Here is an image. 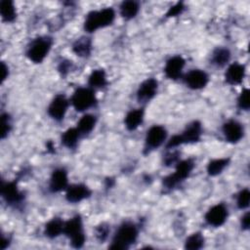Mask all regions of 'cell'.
Masks as SVG:
<instances>
[{
	"label": "cell",
	"mask_w": 250,
	"mask_h": 250,
	"mask_svg": "<svg viewBox=\"0 0 250 250\" xmlns=\"http://www.w3.org/2000/svg\"><path fill=\"white\" fill-rule=\"evenodd\" d=\"M115 19V12L112 8L107 7L98 11H91L85 19L84 29L91 33L100 28L110 25Z\"/></svg>",
	"instance_id": "6da1fadb"
},
{
	"label": "cell",
	"mask_w": 250,
	"mask_h": 250,
	"mask_svg": "<svg viewBox=\"0 0 250 250\" xmlns=\"http://www.w3.org/2000/svg\"><path fill=\"white\" fill-rule=\"evenodd\" d=\"M138 237V229L132 223H123L116 230L110 249L123 250L128 249Z\"/></svg>",
	"instance_id": "7a4b0ae2"
},
{
	"label": "cell",
	"mask_w": 250,
	"mask_h": 250,
	"mask_svg": "<svg viewBox=\"0 0 250 250\" xmlns=\"http://www.w3.org/2000/svg\"><path fill=\"white\" fill-rule=\"evenodd\" d=\"M202 135V126L199 121H193L188 124L182 134L174 135L167 143V148H175L184 144H193L200 140Z\"/></svg>",
	"instance_id": "3957f363"
},
{
	"label": "cell",
	"mask_w": 250,
	"mask_h": 250,
	"mask_svg": "<svg viewBox=\"0 0 250 250\" xmlns=\"http://www.w3.org/2000/svg\"><path fill=\"white\" fill-rule=\"evenodd\" d=\"M193 168H194V161L190 158L177 162L175 172L163 178V181H162L163 187L167 189L174 188L179 184L184 182L187 178H188Z\"/></svg>",
	"instance_id": "277c9868"
},
{
	"label": "cell",
	"mask_w": 250,
	"mask_h": 250,
	"mask_svg": "<svg viewBox=\"0 0 250 250\" xmlns=\"http://www.w3.org/2000/svg\"><path fill=\"white\" fill-rule=\"evenodd\" d=\"M63 233L69 238L70 244L74 248H81L85 243V234L83 230L82 219L79 215H76L64 222Z\"/></svg>",
	"instance_id": "5b68a950"
},
{
	"label": "cell",
	"mask_w": 250,
	"mask_h": 250,
	"mask_svg": "<svg viewBox=\"0 0 250 250\" xmlns=\"http://www.w3.org/2000/svg\"><path fill=\"white\" fill-rule=\"evenodd\" d=\"M53 44V40L47 36H40L33 39L26 51L27 58L33 62L34 63L42 62L45 58L48 56L51 47Z\"/></svg>",
	"instance_id": "8992f818"
},
{
	"label": "cell",
	"mask_w": 250,
	"mask_h": 250,
	"mask_svg": "<svg viewBox=\"0 0 250 250\" xmlns=\"http://www.w3.org/2000/svg\"><path fill=\"white\" fill-rule=\"evenodd\" d=\"M70 102L76 111L82 112L94 106L97 104V98L92 88L80 87L75 90Z\"/></svg>",
	"instance_id": "52a82bcc"
},
{
	"label": "cell",
	"mask_w": 250,
	"mask_h": 250,
	"mask_svg": "<svg viewBox=\"0 0 250 250\" xmlns=\"http://www.w3.org/2000/svg\"><path fill=\"white\" fill-rule=\"evenodd\" d=\"M167 131L161 125H153L147 130L145 140V152H149L159 147L166 140Z\"/></svg>",
	"instance_id": "ba28073f"
},
{
	"label": "cell",
	"mask_w": 250,
	"mask_h": 250,
	"mask_svg": "<svg viewBox=\"0 0 250 250\" xmlns=\"http://www.w3.org/2000/svg\"><path fill=\"white\" fill-rule=\"evenodd\" d=\"M0 193L7 204L13 206L21 204L24 198L23 193L19 189L16 181L2 182Z\"/></svg>",
	"instance_id": "9c48e42d"
},
{
	"label": "cell",
	"mask_w": 250,
	"mask_h": 250,
	"mask_svg": "<svg viewBox=\"0 0 250 250\" xmlns=\"http://www.w3.org/2000/svg\"><path fill=\"white\" fill-rule=\"evenodd\" d=\"M228 208L225 204L219 203L212 206L205 214V221L209 226L218 228L223 226L228 219Z\"/></svg>",
	"instance_id": "30bf717a"
},
{
	"label": "cell",
	"mask_w": 250,
	"mask_h": 250,
	"mask_svg": "<svg viewBox=\"0 0 250 250\" xmlns=\"http://www.w3.org/2000/svg\"><path fill=\"white\" fill-rule=\"evenodd\" d=\"M68 100L62 94L57 95L48 106V114L51 118L56 121H61L63 119L67 107H68Z\"/></svg>",
	"instance_id": "8fae6325"
},
{
	"label": "cell",
	"mask_w": 250,
	"mask_h": 250,
	"mask_svg": "<svg viewBox=\"0 0 250 250\" xmlns=\"http://www.w3.org/2000/svg\"><path fill=\"white\" fill-rule=\"evenodd\" d=\"M185 83L186 85L192 90H200L204 88L208 81V74L201 69H191L185 75Z\"/></svg>",
	"instance_id": "7c38bea8"
},
{
	"label": "cell",
	"mask_w": 250,
	"mask_h": 250,
	"mask_svg": "<svg viewBox=\"0 0 250 250\" xmlns=\"http://www.w3.org/2000/svg\"><path fill=\"white\" fill-rule=\"evenodd\" d=\"M158 82L154 78H147L141 83L137 91V99L140 103L150 101L157 93Z\"/></svg>",
	"instance_id": "4fadbf2b"
},
{
	"label": "cell",
	"mask_w": 250,
	"mask_h": 250,
	"mask_svg": "<svg viewBox=\"0 0 250 250\" xmlns=\"http://www.w3.org/2000/svg\"><path fill=\"white\" fill-rule=\"evenodd\" d=\"M223 134L225 139L231 144L238 143L244 134V130L242 125L235 120H229L223 125Z\"/></svg>",
	"instance_id": "5bb4252c"
},
{
	"label": "cell",
	"mask_w": 250,
	"mask_h": 250,
	"mask_svg": "<svg viewBox=\"0 0 250 250\" xmlns=\"http://www.w3.org/2000/svg\"><path fill=\"white\" fill-rule=\"evenodd\" d=\"M186 61L181 56L171 57L165 63L164 72L169 79L176 80L181 77L183 69L185 67Z\"/></svg>",
	"instance_id": "9a60e30c"
},
{
	"label": "cell",
	"mask_w": 250,
	"mask_h": 250,
	"mask_svg": "<svg viewBox=\"0 0 250 250\" xmlns=\"http://www.w3.org/2000/svg\"><path fill=\"white\" fill-rule=\"evenodd\" d=\"M91 195L90 188L84 184H75L67 187L65 198L69 203H78Z\"/></svg>",
	"instance_id": "2e32d148"
},
{
	"label": "cell",
	"mask_w": 250,
	"mask_h": 250,
	"mask_svg": "<svg viewBox=\"0 0 250 250\" xmlns=\"http://www.w3.org/2000/svg\"><path fill=\"white\" fill-rule=\"evenodd\" d=\"M68 184V178H67V172L63 168H57L53 171L50 183H49V188L52 192H60L63 189L67 188Z\"/></svg>",
	"instance_id": "e0dca14e"
},
{
	"label": "cell",
	"mask_w": 250,
	"mask_h": 250,
	"mask_svg": "<svg viewBox=\"0 0 250 250\" xmlns=\"http://www.w3.org/2000/svg\"><path fill=\"white\" fill-rule=\"evenodd\" d=\"M245 77V66L239 62H233L229 65L225 73L227 83L230 85L240 84Z\"/></svg>",
	"instance_id": "ac0fdd59"
},
{
	"label": "cell",
	"mask_w": 250,
	"mask_h": 250,
	"mask_svg": "<svg viewBox=\"0 0 250 250\" xmlns=\"http://www.w3.org/2000/svg\"><path fill=\"white\" fill-rule=\"evenodd\" d=\"M144 109L143 108H136V109H132L130 110L124 119V123L126 128L129 131H133L136 130L144 121Z\"/></svg>",
	"instance_id": "d6986e66"
},
{
	"label": "cell",
	"mask_w": 250,
	"mask_h": 250,
	"mask_svg": "<svg viewBox=\"0 0 250 250\" xmlns=\"http://www.w3.org/2000/svg\"><path fill=\"white\" fill-rule=\"evenodd\" d=\"M64 222L60 218H53L50 220L44 229V234L49 238H55L63 233Z\"/></svg>",
	"instance_id": "ffe728a7"
},
{
	"label": "cell",
	"mask_w": 250,
	"mask_h": 250,
	"mask_svg": "<svg viewBox=\"0 0 250 250\" xmlns=\"http://www.w3.org/2000/svg\"><path fill=\"white\" fill-rule=\"evenodd\" d=\"M72 51L79 57H88L92 51V41L88 37L78 38L72 45Z\"/></svg>",
	"instance_id": "44dd1931"
},
{
	"label": "cell",
	"mask_w": 250,
	"mask_h": 250,
	"mask_svg": "<svg viewBox=\"0 0 250 250\" xmlns=\"http://www.w3.org/2000/svg\"><path fill=\"white\" fill-rule=\"evenodd\" d=\"M0 14L4 21H14L17 17V11L14 2L11 0H2L0 2Z\"/></svg>",
	"instance_id": "7402d4cb"
},
{
	"label": "cell",
	"mask_w": 250,
	"mask_h": 250,
	"mask_svg": "<svg viewBox=\"0 0 250 250\" xmlns=\"http://www.w3.org/2000/svg\"><path fill=\"white\" fill-rule=\"evenodd\" d=\"M80 136L81 133L77 128H68L62 135V144L68 148H73L76 146Z\"/></svg>",
	"instance_id": "603a6c76"
},
{
	"label": "cell",
	"mask_w": 250,
	"mask_h": 250,
	"mask_svg": "<svg viewBox=\"0 0 250 250\" xmlns=\"http://www.w3.org/2000/svg\"><path fill=\"white\" fill-rule=\"evenodd\" d=\"M88 84L90 88H103L107 84L105 71L102 68L95 69L91 72L88 78Z\"/></svg>",
	"instance_id": "cb8c5ba5"
},
{
	"label": "cell",
	"mask_w": 250,
	"mask_h": 250,
	"mask_svg": "<svg viewBox=\"0 0 250 250\" xmlns=\"http://www.w3.org/2000/svg\"><path fill=\"white\" fill-rule=\"evenodd\" d=\"M230 59V52L229 49L227 48H217L216 50H214V52L212 53V57H211V62L213 64L222 67L224 65H226Z\"/></svg>",
	"instance_id": "d4e9b609"
},
{
	"label": "cell",
	"mask_w": 250,
	"mask_h": 250,
	"mask_svg": "<svg viewBox=\"0 0 250 250\" xmlns=\"http://www.w3.org/2000/svg\"><path fill=\"white\" fill-rule=\"evenodd\" d=\"M140 10V5L138 2L133 0L124 1L120 5V14L123 18L130 20L137 16Z\"/></svg>",
	"instance_id": "484cf974"
},
{
	"label": "cell",
	"mask_w": 250,
	"mask_h": 250,
	"mask_svg": "<svg viewBox=\"0 0 250 250\" xmlns=\"http://www.w3.org/2000/svg\"><path fill=\"white\" fill-rule=\"evenodd\" d=\"M97 119L96 116L93 114H84L78 121L77 123V129L79 130V132L84 135L89 134L90 132H92V130L94 129L95 125H96Z\"/></svg>",
	"instance_id": "4316f807"
},
{
	"label": "cell",
	"mask_w": 250,
	"mask_h": 250,
	"mask_svg": "<svg viewBox=\"0 0 250 250\" xmlns=\"http://www.w3.org/2000/svg\"><path fill=\"white\" fill-rule=\"evenodd\" d=\"M229 158H217L211 160L207 165V173L210 176H217L221 174L228 166Z\"/></svg>",
	"instance_id": "83f0119b"
},
{
	"label": "cell",
	"mask_w": 250,
	"mask_h": 250,
	"mask_svg": "<svg viewBox=\"0 0 250 250\" xmlns=\"http://www.w3.org/2000/svg\"><path fill=\"white\" fill-rule=\"evenodd\" d=\"M204 245V237L200 232H194L189 235L185 242V248L189 250H197Z\"/></svg>",
	"instance_id": "f1b7e54d"
},
{
	"label": "cell",
	"mask_w": 250,
	"mask_h": 250,
	"mask_svg": "<svg viewBox=\"0 0 250 250\" xmlns=\"http://www.w3.org/2000/svg\"><path fill=\"white\" fill-rule=\"evenodd\" d=\"M250 202V191L248 188H243L240 190L236 197V205L239 209H246Z\"/></svg>",
	"instance_id": "f546056e"
},
{
	"label": "cell",
	"mask_w": 250,
	"mask_h": 250,
	"mask_svg": "<svg viewBox=\"0 0 250 250\" xmlns=\"http://www.w3.org/2000/svg\"><path fill=\"white\" fill-rule=\"evenodd\" d=\"M237 105L240 109L248 110L250 107V102H249V90L247 88L243 89L240 93L238 99H237Z\"/></svg>",
	"instance_id": "4dcf8cb0"
},
{
	"label": "cell",
	"mask_w": 250,
	"mask_h": 250,
	"mask_svg": "<svg viewBox=\"0 0 250 250\" xmlns=\"http://www.w3.org/2000/svg\"><path fill=\"white\" fill-rule=\"evenodd\" d=\"M11 118L8 113H2L1 115V138L4 139L11 131Z\"/></svg>",
	"instance_id": "1f68e13d"
},
{
	"label": "cell",
	"mask_w": 250,
	"mask_h": 250,
	"mask_svg": "<svg viewBox=\"0 0 250 250\" xmlns=\"http://www.w3.org/2000/svg\"><path fill=\"white\" fill-rule=\"evenodd\" d=\"M108 232H109V229H108V226L105 224H101L96 228V237L101 242H104L107 238Z\"/></svg>",
	"instance_id": "d6a6232c"
},
{
	"label": "cell",
	"mask_w": 250,
	"mask_h": 250,
	"mask_svg": "<svg viewBox=\"0 0 250 250\" xmlns=\"http://www.w3.org/2000/svg\"><path fill=\"white\" fill-rule=\"evenodd\" d=\"M185 10V6L183 4V2H178L175 5L171 6L169 8V10L167 11L165 17L166 18H173V17H177L179 15H181L183 13V11Z\"/></svg>",
	"instance_id": "836d02e7"
},
{
	"label": "cell",
	"mask_w": 250,
	"mask_h": 250,
	"mask_svg": "<svg viewBox=\"0 0 250 250\" xmlns=\"http://www.w3.org/2000/svg\"><path fill=\"white\" fill-rule=\"evenodd\" d=\"M71 66H72L71 62H69V61H63V62H62L60 63V65H59V71H60V73H61L62 75H66V74L69 72V70L71 69Z\"/></svg>",
	"instance_id": "e575fe53"
},
{
	"label": "cell",
	"mask_w": 250,
	"mask_h": 250,
	"mask_svg": "<svg viewBox=\"0 0 250 250\" xmlns=\"http://www.w3.org/2000/svg\"><path fill=\"white\" fill-rule=\"evenodd\" d=\"M176 162H178V152H171V153L167 154L164 158V163L167 166H169L173 163H176Z\"/></svg>",
	"instance_id": "d590c367"
},
{
	"label": "cell",
	"mask_w": 250,
	"mask_h": 250,
	"mask_svg": "<svg viewBox=\"0 0 250 250\" xmlns=\"http://www.w3.org/2000/svg\"><path fill=\"white\" fill-rule=\"evenodd\" d=\"M249 226H250V214L249 212H246L241 218V228L243 229H248Z\"/></svg>",
	"instance_id": "8d00e7d4"
},
{
	"label": "cell",
	"mask_w": 250,
	"mask_h": 250,
	"mask_svg": "<svg viewBox=\"0 0 250 250\" xmlns=\"http://www.w3.org/2000/svg\"><path fill=\"white\" fill-rule=\"evenodd\" d=\"M1 70H2L1 79H2V82H4V81L7 79L8 74H9V68H8V66L5 64L4 62H2V63H1Z\"/></svg>",
	"instance_id": "74e56055"
}]
</instances>
